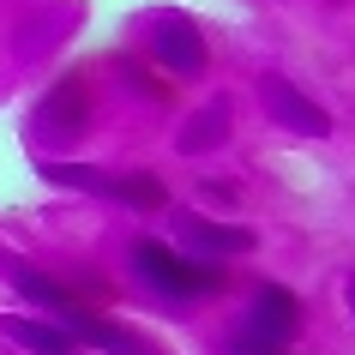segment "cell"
<instances>
[{
  "mask_svg": "<svg viewBox=\"0 0 355 355\" xmlns=\"http://www.w3.org/2000/svg\"><path fill=\"white\" fill-rule=\"evenodd\" d=\"M0 337L19 343V349H31V355H78L85 349L78 331L55 313H0Z\"/></svg>",
  "mask_w": 355,
  "mask_h": 355,
  "instance_id": "7",
  "label": "cell"
},
{
  "mask_svg": "<svg viewBox=\"0 0 355 355\" xmlns=\"http://www.w3.org/2000/svg\"><path fill=\"white\" fill-rule=\"evenodd\" d=\"M301 319H307V307H301L295 289H283V283H259L253 301H247L241 331L259 337V343H271V349H289V343L301 337Z\"/></svg>",
  "mask_w": 355,
  "mask_h": 355,
  "instance_id": "2",
  "label": "cell"
},
{
  "mask_svg": "<svg viewBox=\"0 0 355 355\" xmlns=\"http://www.w3.org/2000/svg\"><path fill=\"white\" fill-rule=\"evenodd\" d=\"M175 235H181V247H193L199 259H241V253H253L259 247V235L253 229H229L217 223V217H199V211H175Z\"/></svg>",
  "mask_w": 355,
  "mask_h": 355,
  "instance_id": "6",
  "label": "cell"
},
{
  "mask_svg": "<svg viewBox=\"0 0 355 355\" xmlns=\"http://www.w3.org/2000/svg\"><path fill=\"white\" fill-rule=\"evenodd\" d=\"M343 301H349V319H355V277L343 283Z\"/></svg>",
  "mask_w": 355,
  "mask_h": 355,
  "instance_id": "12",
  "label": "cell"
},
{
  "mask_svg": "<svg viewBox=\"0 0 355 355\" xmlns=\"http://www.w3.org/2000/svg\"><path fill=\"white\" fill-rule=\"evenodd\" d=\"M132 271L145 289H157L163 301H211L229 289V271L217 259H199V253H175L157 235H139L132 241Z\"/></svg>",
  "mask_w": 355,
  "mask_h": 355,
  "instance_id": "1",
  "label": "cell"
},
{
  "mask_svg": "<svg viewBox=\"0 0 355 355\" xmlns=\"http://www.w3.org/2000/svg\"><path fill=\"white\" fill-rule=\"evenodd\" d=\"M145 37H150V55H157V67H168L175 78H199V73L211 67L205 31H193L181 12H157Z\"/></svg>",
  "mask_w": 355,
  "mask_h": 355,
  "instance_id": "3",
  "label": "cell"
},
{
  "mask_svg": "<svg viewBox=\"0 0 355 355\" xmlns=\"http://www.w3.org/2000/svg\"><path fill=\"white\" fill-rule=\"evenodd\" d=\"M31 132L37 139H60V145L85 139L91 132V91H85V78H60L55 91L31 109Z\"/></svg>",
  "mask_w": 355,
  "mask_h": 355,
  "instance_id": "4",
  "label": "cell"
},
{
  "mask_svg": "<svg viewBox=\"0 0 355 355\" xmlns=\"http://www.w3.org/2000/svg\"><path fill=\"white\" fill-rule=\"evenodd\" d=\"M223 355H289V349H271V343H259V337H229V343H223Z\"/></svg>",
  "mask_w": 355,
  "mask_h": 355,
  "instance_id": "11",
  "label": "cell"
},
{
  "mask_svg": "<svg viewBox=\"0 0 355 355\" xmlns=\"http://www.w3.org/2000/svg\"><path fill=\"white\" fill-rule=\"evenodd\" d=\"M67 325L78 331V343H85V349H103V355H163L157 343H150V337L127 331V325H114V319L91 313V307H78V313H67Z\"/></svg>",
  "mask_w": 355,
  "mask_h": 355,
  "instance_id": "9",
  "label": "cell"
},
{
  "mask_svg": "<svg viewBox=\"0 0 355 355\" xmlns=\"http://www.w3.org/2000/svg\"><path fill=\"white\" fill-rule=\"evenodd\" d=\"M259 96H265V114H271L283 132H301V139H325V132H331V114L319 109L313 96H301L283 73H265L259 78Z\"/></svg>",
  "mask_w": 355,
  "mask_h": 355,
  "instance_id": "5",
  "label": "cell"
},
{
  "mask_svg": "<svg viewBox=\"0 0 355 355\" xmlns=\"http://www.w3.org/2000/svg\"><path fill=\"white\" fill-rule=\"evenodd\" d=\"M0 277L12 283V289L31 301V307H42V313H55V319H67V313H78V307H85V301H78V289H67L60 277L37 271L31 259H6V271H0Z\"/></svg>",
  "mask_w": 355,
  "mask_h": 355,
  "instance_id": "8",
  "label": "cell"
},
{
  "mask_svg": "<svg viewBox=\"0 0 355 355\" xmlns=\"http://www.w3.org/2000/svg\"><path fill=\"white\" fill-rule=\"evenodd\" d=\"M229 139V103L223 96H211V109H199L187 121V132H181V150H187V157H199V150H217Z\"/></svg>",
  "mask_w": 355,
  "mask_h": 355,
  "instance_id": "10",
  "label": "cell"
}]
</instances>
